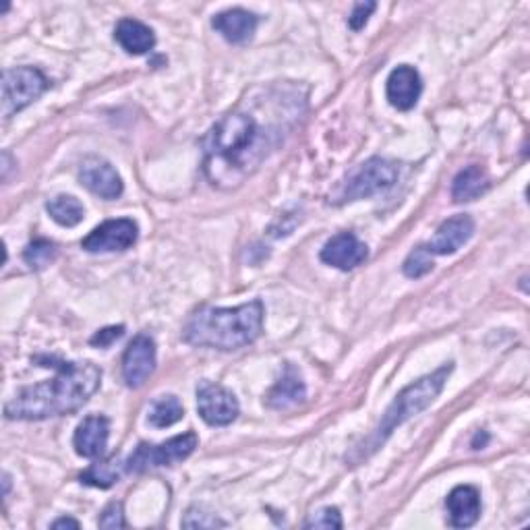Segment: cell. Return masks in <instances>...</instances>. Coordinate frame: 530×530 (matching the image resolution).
<instances>
[{"label":"cell","instance_id":"obj_10","mask_svg":"<svg viewBox=\"0 0 530 530\" xmlns=\"http://www.w3.org/2000/svg\"><path fill=\"white\" fill-rule=\"evenodd\" d=\"M156 371V342L150 334H137L123 355V379L133 390L141 388Z\"/></svg>","mask_w":530,"mask_h":530},{"label":"cell","instance_id":"obj_29","mask_svg":"<svg viewBox=\"0 0 530 530\" xmlns=\"http://www.w3.org/2000/svg\"><path fill=\"white\" fill-rule=\"evenodd\" d=\"M375 9H377L375 3H359L355 9H352V13L348 17L350 29H355V32H361V29L367 25V21H369V17L373 15Z\"/></svg>","mask_w":530,"mask_h":530},{"label":"cell","instance_id":"obj_24","mask_svg":"<svg viewBox=\"0 0 530 530\" xmlns=\"http://www.w3.org/2000/svg\"><path fill=\"white\" fill-rule=\"evenodd\" d=\"M58 249L54 243L46 241V239H38L34 243H29L23 251V259L32 270H44L48 265L56 259Z\"/></svg>","mask_w":530,"mask_h":530},{"label":"cell","instance_id":"obj_1","mask_svg":"<svg viewBox=\"0 0 530 530\" xmlns=\"http://www.w3.org/2000/svg\"><path fill=\"white\" fill-rule=\"evenodd\" d=\"M282 141V125L261 123L253 110L239 106L224 114L203 139V172L218 189L243 185Z\"/></svg>","mask_w":530,"mask_h":530},{"label":"cell","instance_id":"obj_14","mask_svg":"<svg viewBox=\"0 0 530 530\" xmlns=\"http://www.w3.org/2000/svg\"><path fill=\"white\" fill-rule=\"evenodd\" d=\"M475 234V220L458 214L454 218H448L446 222H441L437 228L435 237L425 245V249L431 255H454L458 249H462Z\"/></svg>","mask_w":530,"mask_h":530},{"label":"cell","instance_id":"obj_8","mask_svg":"<svg viewBox=\"0 0 530 530\" xmlns=\"http://www.w3.org/2000/svg\"><path fill=\"white\" fill-rule=\"evenodd\" d=\"M197 410L199 417L212 427H226L237 421L241 406L237 396L220 384L201 381L197 388Z\"/></svg>","mask_w":530,"mask_h":530},{"label":"cell","instance_id":"obj_3","mask_svg":"<svg viewBox=\"0 0 530 530\" xmlns=\"http://www.w3.org/2000/svg\"><path fill=\"white\" fill-rule=\"evenodd\" d=\"M265 307L253 299L239 307L201 305L195 309L183 328V340L199 348L239 350L253 344L263 332Z\"/></svg>","mask_w":530,"mask_h":530},{"label":"cell","instance_id":"obj_6","mask_svg":"<svg viewBox=\"0 0 530 530\" xmlns=\"http://www.w3.org/2000/svg\"><path fill=\"white\" fill-rule=\"evenodd\" d=\"M197 446H199V437L195 431L176 435L158 446L139 444L125 462V468L127 473H145V470L152 468L174 466L187 460L197 450Z\"/></svg>","mask_w":530,"mask_h":530},{"label":"cell","instance_id":"obj_16","mask_svg":"<svg viewBox=\"0 0 530 530\" xmlns=\"http://www.w3.org/2000/svg\"><path fill=\"white\" fill-rule=\"evenodd\" d=\"M450 524L454 528H470L481 518V493L473 485H458L446 499Z\"/></svg>","mask_w":530,"mask_h":530},{"label":"cell","instance_id":"obj_33","mask_svg":"<svg viewBox=\"0 0 530 530\" xmlns=\"http://www.w3.org/2000/svg\"><path fill=\"white\" fill-rule=\"evenodd\" d=\"M3 483H5V497H7L9 495V489H11V477L7 473L3 475Z\"/></svg>","mask_w":530,"mask_h":530},{"label":"cell","instance_id":"obj_19","mask_svg":"<svg viewBox=\"0 0 530 530\" xmlns=\"http://www.w3.org/2000/svg\"><path fill=\"white\" fill-rule=\"evenodd\" d=\"M114 40L121 44V48L127 54H133V56L152 52L156 46L154 29L147 27L145 23L137 19H121L114 29Z\"/></svg>","mask_w":530,"mask_h":530},{"label":"cell","instance_id":"obj_26","mask_svg":"<svg viewBox=\"0 0 530 530\" xmlns=\"http://www.w3.org/2000/svg\"><path fill=\"white\" fill-rule=\"evenodd\" d=\"M183 526L185 528H216V526H226V522L220 520L216 514L195 506L183 518Z\"/></svg>","mask_w":530,"mask_h":530},{"label":"cell","instance_id":"obj_21","mask_svg":"<svg viewBox=\"0 0 530 530\" xmlns=\"http://www.w3.org/2000/svg\"><path fill=\"white\" fill-rule=\"evenodd\" d=\"M123 470H127V468H125V464H121V460L116 456L106 458V460L100 458L96 464H92L90 468L85 470V473L79 477V481L85 485L98 487V489H108L114 483H119Z\"/></svg>","mask_w":530,"mask_h":530},{"label":"cell","instance_id":"obj_15","mask_svg":"<svg viewBox=\"0 0 530 530\" xmlns=\"http://www.w3.org/2000/svg\"><path fill=\"white\" fill-rule=\"evenodd\" d=\"M110 437V421L102 415L85 417L73 435V448L81 458L98 460L106 454Z\"/></svg>","mask_w":530,"mask_h":530},{"label":"cell","instance_id":"obj_23","mask_svg":"<svg viewBox=\"0 0 530 530\" xmlns=\"http://www.w3.org/2000/svg\"><path fill=\"white\" fill-rule=\"evenodd\" d=\"M183 417H185V408H183L181 400L168 394V396H162L154 402L147 421H150L152 427L166 429V427H172V425L179 423Z\"/></svg>","mask_w":530,"mask_h":530},{"label":"cell","instance_id":"obj_11","mask_svg":"<svg viewBox=\"0 0 530 530\" xmlns=\"http://www.w3.org/2000/svg\"><path fill=\"white\" fill-rule=\"evenodd\" d=\"M79 181L87 191L106 201L119 199L125 191L121 174L116 172V168L108 160L100 156H87L81 162Z\"/></svg>","mask_w":530,"mask_h":530},{"label":"cell","instance_id":"obj_25","mask_svg":"<svg viewBox=\"0 0 530 530\" xmlns=\"http://www.w3.org/2000/svg\"><path fill=\"white\" fill-rule=\"evenodd\" d=\"M431 270H433V259H431V253L425 249V245H419L415 251H410V255L402 263L404 276L412 280L427 276Z\"/></svg>","mask_w":530,"mask_h":530},{"label":"cell","instance_id":"obj_12","mask_svg":"<svg viewBox=\"0 0 530 530\" xmlns=\"http://www.w3.org/2000/svg\"><path fill=\"white\" fill-rule=\"evenodd\" d=\"M319 257L323 263L332 265V268H336L340 272H350L367 261L369 249L357 237V234L340 232V234H336V237H332L326 245H323Z\"/></svg>","mask_w":530,"mask_h":530},{"label":"cell","instance_id":"obj_31","mask_svg":"<svg viewBox=\"0 0 530 530\" xmlns=\"http://www.w3.org/2000/svg\"><path fill=\"white\" fill-rule=\"evenodd\" d=\"M67 526L79 528V522L73 520V518H58L56 522H52V528H67Z\"/></svg>","mask_w":530,"mask_h":530},{"label":"cell","instance_id":"obj_30","mask_svg":"<svg viewBox=\"0 0 530 530\" xmlns=\"http://www.w3.org/2000/svg\"><path fill=\"white\" fill-rule=\"evenodd\" d=\"M125 334V326H112V328H104L100 332H96L90 340L92 346H100V348H108L112 346L116 340L123 338Z\"/></svg>","mask_w":530,"mask_h":530},{"label":"cell","instance_id":"obj_2","mask_svg":"<svg viewBox=\"0 0 530 530\" xmlns=\"http://www.w3.org/2000/svg\"><path fill=\"white\" fill-rule=\"evenodd\" d=\"M40 367L54 369L56 375L42 384L19 390L7 404L9 421H44L73 415L100 390L102 371L90 361H61L56 357H36Z\"/></svg>","mask_w":530,"mask_h":530},{"label":"cell","instance_id":"obj_7","mask_svg":"<svg viewBox=\"0 0 530 530\" xmlns=\"http://www.w3.org/2000/svg\"><path fill=\"white\" fill-rule=\"evenodd\" d=\"M50 81L36 67H17L3 73V116H11L34 104L46 90Z\"/></svg>","mask_w":530,"mask_h":530},{"label":"cell","instance_id":"obj_4","mask_svg":"<svg viewBox=\"0 0 530 530\" xmlns=\"http://www.w3.org/2000/svg\"><path fill=\"white\" fill-rule=\"evenodd\" d=\"M452 371H454V363H446V365H441L437 371L421 377L419 381H415V384H410L408 388H404L394 398V402L388 406L386 415L381 417V421L373 429V433L363 441V444H359L355 450H352L348 460L352 464H359V462L367 460L369 456H373L381 446L386 444L390 435L400 425H404L412 417H417L419 412L427 410L435 402V398L441 394V390H444Z\"/></svg>","mask_w":530,"mask_h":530},{"label":"cell","instance_id":"obj_9","mask_svg":"<svg viewBox=\"0 0 530 530\" xmlns=\"http://www.w3.org/2000/svg\"><path fill=\"white\" fill-rule=\"evenodd\" d=\"M139 239V226L131 218L106 220L81 241L87 253H116L131 249Z\"/></svg>","mask_w":530,"mask_h":530},{"label":"cell","instance_id":"obj_32","mask_svg":"<svg viewBox=\"0 0 530 530\" xmlns=\"http://www.w3.org/2000/svg\"><path fill=\"white\" fill-rule=\"evenodd\" d=\"M9 170H11V154L5 152L3 154V181L9 179Z\"/></svg>","mask_w":530,"mask_h":530},{"label":"cell","instance_id":"obj_20","mask_svg":"<svg viewBox=\"0 0 530 530\" xmlns=\"http://www.w3.org/2000/svg\"><path fill=\"white\" fill-rule=\"evenodd\" d=\"M491 187V179L483 166H466L462 168L452 181V199L456 203L475 201L481 195H485Z\"/></svg>","mask_w":530,"mask_h":530},{"label":"cell","instance_id":"obj_27","mask_svg":"<svg viewBox=\"0 0 530 530\" xmlns=\"http://www.w3.org/2000/svg\"><path fill=\"white\" fill-rule=\"evenodd\" d=\"M342 526L344 522L338 508H323L305 522V528H342Z\"/></svg>","mask_w":530,"mask_h":530},{"label":"cell","instance_id":"obj_13","mask_svg":"<svg viewBox=\"0 0 530 530\" xmlns=\"http://www.w3.org/2000/svg\"><path fill=\"white\" fill-rule=\"evenodd\" d=\"M421 94H423V79L415 67L400 65L390 73L386 81V96L396 110L402 112L412 110L417 106Z\"/></svg>","mask_w":530,"mask_h":530},{"label":"cell","instance_id":"obj_17","mask_svg":"<svg viewBox=\"0 0 530 530\" xmlns=\"http://www.w3.org/2000/svg\"><path fill=\"white\" fill-rule=\"evenodd\" d=\"M259 17L245 9H228L212 19V27L230 44H245L253 38Z\"/></svg>","mask_w":530,"mask_h":530},{"label":"cell","instance_id":"obj_5","mask_svg":"<svg viewBox=\"0 0 530 530\" xmlns=\"http://www.w3.org/2000/svg\"><path fill=\"white\" fill-rule=\"evenodd\" d=\"M398 174H400L398 164L377 156L369 158L348 176V181L338 193V203L361 201L377 193H384L396 185Z\"/></svg>","mask_w":530,"mask_h":530},{"label":"cell","instance_id":"obj_22","mask_svg":"<svg viewBox=\"0 0 530 530\" xmlns=\"http://www.w3.org/2000/svg\"><path fill=\"white\" fill-rule=\"evenodd\" d=\"M46 212L58 226H65V228H73L81 224L85 216L83 203L73 195H56L54 199L46 203Z\"/></svg>","mask_w":530,"mask_h":530},{"label":"cell","instance_id":"obj_28","mask_svg":"<svg viewBox=\"0 0 530 530\" xmlns=\"http://www.w3.org/2000/svg\"><path fill=\"white\" fill-rule=\"evenodd\" d=\"M100 528H125L127 522H125V510H123V504L121 502H112L106 506V510L102 512L100 520H98Z\"/></svg>","mask_w":530,"mask_h":530},{"label":"cell","instance_id":"obj_18","mask_svg":"<svg viewBox=\"0 0 530 530\" xmlns=\"http://www.w3.org/2000/svg\"><path fill=\"white\" fill-rule=\"evenodd\" d=\"M307 398V386L301 373L294 369V365H286L282 377L276 381V386L265 396V404L274 410H286L301 404Z\"/></svg>","mask_w":530,"mask_h":530}]
</instances>
